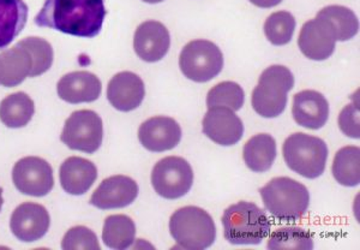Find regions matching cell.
Returning <instances> with one entry per match:
<instances>
[{
    "instance_id": "obj_35",
    "label": "cell",
    "mask_w": 360,
    "mask_h": 250,
    "mask_svg": "<svg viewBox=\"0 0 360 250\" xmlns=\"http://www.w3.org/2000/svg\"><path fill=\"white\" fill-rule=\"evenodd\" d=\"M144 3H148V4H158V3H161V1H164V0H143Z\"/></svg>"
},
{
    "instance_id": "obj_34",
    "label": "cell",
    "mask_w": 360,
    "mask_h": 250,
    "mask_svg": "<svg viewBox=\"0 0 360 250\" xmlns=\"http://www.w3.org/2000/svg\"><path fill=\"white\" fill-rule=\"evenodd\" d=\"M283 0H250L251 4H254L257 8H274L280 4Z\"/></svg>"
},
{
    "instance_id": "obj_25",
    "label": "cell",
    "mask_w": 360,
    "mask_h": 250,
    "mask_svg": "<svg viewBox=\"0 0 360 250\" xmlns=\"http://www.w3.org/2000/svg\"><path fill=\"white\" fill-rule=\"evenodd\" d=\"M136 226L131 218L115 214L106 218L103 230V241L108 248L125 250L135 242Z\"/></svg>"
},
{
    "instance_id": "obj_15",
    "label": "cell",
    "mask_w": 360,
    "mask_h": 250,
    "mask_svg": "<svg viewBox=\"0 0 360 250\" xmlns=\"http://www.w3.org/2000/svg\"><path fill=\"white\" fill-rule=\"evenodd\" d=\"M137 196V183L130 177L117 175L101 182L90 197V205L100 209L124 208L131 205Z\"/></svg>"
},
{
    "instance_id": "obj_36",
    "label": "cell",
    "mask_w": 360,
    "mask_h": 250,
    "mask_svg": "<svg viewBox=\"0 0 360 250\" xmlns=\"http://www.w3.org/2000/svg\"><path fill=\"white\" fill-rule=\"evenodd\" d=\"M3 204H4V200H3V189L0 188V211H1Z\"/></svg>"
},
{
    "instance_id": "obj_6",
    "label": "cell",
    "mask_w": 360,
    "mask_h": 250,
    "mask_svg": "<svg viewBox=\"0 0 360 250\" xmlns=\"http://www.w3.org/2000/svg\"><path fill=\"white\" fill-rule=\"evenodd\" d=\"M283 154L287 166L292 171L309 180L317 178L326 170L327 144L316 136L295 132L285 141Z\"/></svg>"
},
{
    "instance_id": "obj_11",
    "label": "cell",
    "mask_w": 360,
    "mask_h": 250,
    "mask_svg": "<svg viewBox=\"0 0 360 250\" xmlns=\"http://www.w3.org/2000/svg\"><path fill=\"white\" fill-rule=\"evenodd\" d=\"M336 37L326 20L316 16L304 23L299 34L298 46L302 54L311 61H326L335 51Z\"/></svg>"
},
{
    "instance_id": "obj_13",
    "label": "cell",
    "mask_w": 360,
    "mask_h": 250,
    "mask_svg": "<svg viewBox=\"0 0 360 250\" xmlns=\"http://www.w3.org/2000/svg\"><path fill=\"white\" fill-rule=\"evenodd\" d=\"M139 139L142 146L150 152H166L179 144L181 127L171 117L156 115L141 124Z\"/></svg>"
},
{
    "instance_id": "obj_18",
    "label": "cell",
    "mask_w": 360,
    "mask_h": 250,
    "mask_svg": "<svg viewBox=\"0 0 360 250\" xmlns=\"http://www.w3.org/2000/svg\"><path fill=\"white\" fill-rule=\"evenodd\" d=\"M292 115L295 123L310 130L323 127L329 118V104L317 91L299 92L293 98Z\"/></svg>"
},
{
    "instance_id": "obj_28",
    "label": "cell",
    "mask_w": 360,
    "mask_h": 250,
    "mask_svg": "<svg viewBox=\"0 0 360 250\" xmlns=\"http://www.w3.org/2000/svg\"><path fill=\"white\" fill-rule=\"evenodd\" d=\"M266 246L270 250H312L314 237L309 231L302 227L286 226L270 234Z\"/></svg>"
},
{
    "instance_id": "obj_12",
    "label": "cell",
    "mask_w": 360,
    "mask_h": 250,
    "mask_svg": "<svg viewBox=\"0 0 360 250\" xmlns=\"http://www.w3.org/2000/svg\"><path fill=\"white\" fill-rule=\"evenodd\" d=\"M51 225L47 209L34 202H25L13 211L10 220L13 234L22 242H37L44 237Z\"/></svg>"
},
{
    "instance_id": "obj_33",
    "label": "cell",
    "mask_w": 360,
    "mask_h": 250,
    "mask_svg": "<svg viewBox=\"0 0 360 250\" xmlns=\"http://www.w3.org/2000/svg\"><path fill=\"white\" fill-rule=\"evenodd\" d=\"M359 125V106L356 104L345 106L339 115L340 130L348 137L358 139L360 137Z\"/></svg>"
},
{
    "instance_id": "obj_3",
    "label": "cell",
    "mask_w": 360,
    "mask_h": 250,
    "mask_svg": "<svg viewBox=\"0 0 360 250\" xmlns=\"http://www.w3.org/2000/svg\"><path fill=\"white\" fill-rule=\"evenodd\" d=\"M259 193L266 211L283 222H297L307 214L310 205L307 187L288 177L273 178Z\"/></svg>"
},
{
    "instance_id": "obj_37",
    "label": "cell",
    "mask_w": 360,
    "mask_h": 250,
    "mask_svg": "<svg viewBox=\"0 0 360 250\" xmlns=\"http://www.w3.org/2000/svg\"><path fill=\"white\" fill-rule=\"evenodd\" d=\"M0 81H1V63H0Z\"/></svg>"
},
{
    "instance_id": "obj_26",
    "label": "cell",
    "mask_w": 360,
    "mask_h": 250,
    "mask_svg": "<svg viewBox=\"0 0 360 250\" xmlns=\"http://www.w3.org/2000/svg\"><path fill=\"white\" fill-rule=\"evenodd\" d=\"M317 16L326 20L332 27L336 42L351 40L359 32V21L351 8L330 5L322 8Z\"/></svg>"
},
{
    "instance_id": "obj_10",
    "label": "cell",
    "mask_w": 360,
    "mask_h": 250,
    "mask_svg": "<svg viewBox=\"0 0 360 250\" xmlns=\"http://www.w3.org/2000/svg\"><path fill=\"white\" fill-rule=\"evenodd\" d=\"M13 181L20 193L29 196H46L53 189V170L41 158L25 156L13 166Z\"/></svg>"
},
{
    "instance_id": "obj_20",
    "label": "cell",
    "mask_w": 360,
    "mask_h": 250,
    "mask_svg": "<svg viewBox=\"0 0 360 250\" xmlns=\"http://www.w3.org/2000/svg\"><path fill=\"white\" fill-rule=\"evenodd\" d=\"M60 185L66 193L83 195L94 185L98 178V168L90 160L71 156L60 166Z\"/></svg>"
},
{
    "instance_id": "obj_24",
    "label": "cell",
    "mask_w": 360,
    "mask_h": 250,
    "mask_svg": "<svg viewBox=\"0 0 360 250\" xmlns=\"http://www.w3.org/2000/svg\"><path fill=\"white\" fill-rule=\"evenodd\" d=\"M34 112L33 99L23 92L8 95L0 103V120L11 129L25 127L33 118Z\"/></svg>"
},
{
    "instance_id": "obj_9",
    "label": "cell",
    "mask_w": 360,
    "mask_h": 250,
    "mask_svg": "<svg viewBox=\"0 0 360 250\" xmlns=\"http://www.w3.org/2000/svg\"><path fill=\"white\" fill-rule=\"evenodd\" d=\"M152 185L164 199L176 200L183 197L193 188V168L180 156L164 158L153 168Z\"/></svg>"
},
{
    "instance_id": "obj_16",
    "label": "cell",
    "mask_w": 360,
    "mask_h": 250,
    "mask_svg": "<svg viewBox=\"0 0 360 250\" xmlns=\"http://www.w3.org/2000/svg\"><path fill=\"white\" fill-rule=\"evenodd\" d=\"M169 46V32L161 22H143L136 29L134 49L144 62H159L167 54Z\"/></svg>"
},
{
    "instance_id": "obj_30",
    "label": "cell",
    "mask_w": 360,
    "mask_h": 250,
    "mask_svg": "<svg viewBox=\"0 0 360 250\" xmlns=\"http://www.w3.org/2000/svg\"><path fill=\"white\" fill-rule=\"evenodd\" d=\"M295 18L288 11L271 13L264 23V34L273 45L283 46L291 42L295 30Z\"/></svg>"
},
{
    "instance_id": "obj_27",
    "label": "cell",
    "mask_w": 360,
    "mask_h": 250,
    "mask_svg": "<svg viewBox=\"0 0 360 250\" xmlns=\"http://www.w3.org/2000/svg\"><path fill=\"white\" fill-rule=\"evenodd\" d=\"M333 176L345 187H356L360 183V149L356 146L341 148L333 161Z\"/></svg>"
},
{
    "instance_id": "obj_23",
    "label": "cell",
    "mask_w": 360,
    "mask_h": 250,
    "mask_svg": "<svg viewBox=\"0 0 360 250\" xmlns=\"http://www.w3.org/2000/svg\"><path fill=\"white\" fill-rule=\"evenodd\" d=\"M276 141L269 134H258L246 142L243 158L246 166L254 173L269 171L276 159Z\"/></svg>"
},
{
    "instance_id": "obj_32",
    "label": "cell",
    "mask_w": 360,
    "mask_h": 250,
    "mask_svg": "<svg viewBox=\"0 0 360 250\" xmlns=\"http://www.w3.org/2000/svg\"><path fill=\"white\" fill-rule=\"evenodd\" d=\"M62 248L64 250H100L101 246L94 231L86 226H75L63 238Z\"/></svg>"
},
{
    "instance_id": "obj_22",
    "label": "cell",
    "mask_w": 360,
    "mask_h": 250,
    "mask_svg": "<svg viewBox=\"0 0 360 250\" xmlns=\"http://www.w3.org/2000/svg\"><path fill=\"white\" fill-rule=\"evenodd\" d=\"M28 13V5L23 0H0V51L22 33Z\"/></svg>"
},
{
    "instance_id": "obj_29",
    "label": "cell",
    "mask_w": 360,
    "mask_h": 250,
    "mask_svg": "<svg viewBox=\"0 0 360 250\" xmlns=\"http://www.w3.org/2000/svg\"><path fill=\"white\" fill-rule=\"evenodd\" d=\"M245 101V94L238 83L225 81L217 83L207 95V106L227 107L232 111H239Z\"/></svg>"
},
{
    "instance_id": "obj_14",
    "label": "cell",
    "mask_w": 360,
    "mask_h": 250,
    "mask_svg": "<svg viewBox=\"0 0 360 250\" xmlns=\"http://www.w3.org/2000/svg\"><path fill=\"white\" fill-rule=\"evenodd\" d=\"M202 125L208 139L226 147L237 144L244 134L242 119L227 107L208 108Z\"/></svg>"
},
{
    "instance_id": "obj_1",
    "label": "cell",
    "mask_w": 360,
    "mask_h": 250,
    "mask_svg": "<svg viewBox=\"0 0 360 250\" xmlns=\"http://www.w3.org/2000/svg\"><path fill=\"white\" fill-rule=\"evenodd\" d=\"M105 17L103 0H46L34 22L41 28L91 39L101 32Z\"/></svg>"
},
{
    "instance_id": "obj_7",
    "label": "cell",
    "mask_w": 360,
    "mask_h": 250,
    "mask_svg": "<svg viewBox=\"0 0 360 250\" xmlns=\"http://www.w3.org/2000/svg\"><path fill=\"white\" fill-rule=\"evenodd\" d=\"M179 66L185 77L193 82H208L221 73L224 54L214 42L193 40L180 52Z\"/></svg>"
},
{
    "instance_id": "obj_5",
    "label": "cell",
    "mask_w": 360,
    "mask_h": 250,
    "mask_svg": "<svg viewBox=\"0 0 360 250\" xmlns=\"http://www.w3.org/2000/svg\"><path fill=\"white\" fill-rule=\"evenodd\" d=\"M295 87V76L283 65L266 68L252 92L251 104L263 118H276L287 106V93Z\"/></svg>"
},
{
    "instance_id": "obj_17",
    "label": "cell",
    "mask_w": 360,
    "mask_h": 250,
    "mask_svg": "<svg viewBox=\"0 0 360 250\" xmlns=\"http://www.w3.org/2000/svg\"><path fill=\"white\" fill-rule=\"evenodd\" d=\"M146 88L142 78L131 71H123L112 77L107 87V99L115 110L130 112L143 101Z\"/></svg>"
},
{
    "instance_id": "obj_2",
    "label": "cell",
    "mask_w": 360,
    "mask_h": 250,
    "mask_svg": "<svg viewBox=\"0 0 360 250\" xmlns=\"http://www.w3.org/2000/svg\"><path fill=\"white\" fill-rule=\"evenodd\" d=\"M224 236L231 244H259L268 237L271 223L263 209L252 202L229 206L222 215Z\"/></svg>"
},
{
    "instance_id": "obj_4",
    "label": "cell",
    "mask_w": 360,
    "mask_h": 250,
    "mask_svg": "<svg viewBox=\"0 0 360 250\" xmlns=\"http://www.w3.org/2000/svg\"><path fill=\"white\" fill-rule=\"evenodd\" d=\"M169 231L176 244L183 249H207L213 246L217 238L213 218L196 206L176 209L169 219Z\"/></svg>"
},
{
    "instance_id": "obj_31",
    "label": "cell",
    "mask_w": 360,
    "mask_h": 250,
    "mask_svg": "<svg viewBox=\"0 0 360 250\" xmlns=\"http://www.w3.org/2000/svg\"><path fill=\"white\" fill-rule=\"evenodd\" d=\"M33 58V70L30 77H37L45 74L53 64V49L49 42L42 37H25L20 42Z\"/></svg>"
},
{
    "instance_id": "obj_19",
    "label": "cell",
    "mask_w": 360,
    "mask_h": 250,
    "mask_svg": "<svg viewBox=\"0 0 360 250\" xmlns=\"http://www.w3.org/2000/svg\"><path fill=\"white\" fill-rule=\"evenodd\" d=\"M101 91V81L89 71L70 73L57 85L58 96L69 104L93 103L98 100Z\"/></svg>"
},
{
    "instance_id": "obj_8",
    "label": "cell",
    "mask_w": 360,
    "mask_h": 250,
    "mask_svg": "<svg viewBox=\"0 0 360 250\" xmlns=\"http://www.w3.org/2000/svg\"><path fill=\"white\" fill-rule=\"evenodd\" d=\"M60 139L72 151L93 154L103 144V119L91 110L75 111L66 119Z\"/></svg>"
},
{
    "instance_id": "obj_21",
    "label": "cell",
    "mask_w": 360,
    "mask_h": 250,
    "mask_svg": "<svg viewBox=\"0 0 360 250\" xmlns=\"http://www.w3.org/2000/svg\"><path fill=\"white\" fill-rule=\"evenodd\" d=\"M1 63V81L0 85L11 88L21 85L25 78L30 77L33 70V58L28 49L18 42L11 49L0 54Z\"/></svg>"
}]
</instances>
